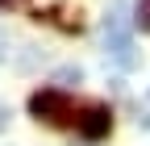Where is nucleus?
I'll return each mask as SVG.
<instances>
[{
    "mask_svg": "<svg viewBox=\"0 0 150 146\" xmlns=\"http://www.w3.org/2000/svg\"><path fill=\"white\" fill-rule=\"evenodd\" d=\"M104 50L117 59V67L134 71L138 54H134V33H129V17H125V0H112V9L104 17Z\"/></svg>",
    "mask_w": 150,
    "mask_h": 146,
    "instance_id": "f257e3e1",
    "label": "nucleus"
},
{
    "mask_svg": "<svg viewBox=\"0 0 150 146\" xmlns=\"http://www.w3.org/2000/svg\"><path fill=\"white\" fill-rule=\"evenodd\" d=\"M75 130L83 142H104L112 134V108L108 104H88L79 117H75Z\"/></svg>",
    "mask_w": 150,
    "mask_h": 146,
    "instance_id": "7ed1b4c3",
    "label": "nucleus"
},
{
    "mask_svg": "<svg viewBox=\"0 0 150 146\" xmlns=\"http://www.w3.org/2000/svg\"><path fill=\"white\" fill-rule=\"evenodd\" d=\"M134 25L142 33H150V0H138V9H134Z\"/></svg>",
    "mask_w": 150,
    "mask_h": 146,
    "instance_id": "20e7f679",
    "label": "nucleus"
},
{
    "mask_svg": "<svg viewBox=\"0 0 150 146\" xmlns=\"http://www.w3.org/2000/svg\"><path fill=\"white\" fill-rule=\"evenodd\" d=\"M146 130H150V117H146Z\"/></svg>",
    "mask_w": 150,
    "mask_h": 146,
    "instance_id": "423d86ee",
    "label": "nucleus"
},
{
    "mask_svg": "<svg viewBox=\"0 0 150 146\" xmlns=\"http://www.w3.org/2000/svg\"><path fill=\"white\" fill-rule=\"evenodd\" d=\"M29 117L59 125V121L71 117V96L63 92V88H38V92L29 96Z\"/></svg>",
    "mask_w": 150,
    "mask_h": 146,
    "instance_id": "f03ea898",
    "label": "nucleus"
},
{
    "mask_svg": "<svg viewBox=\"0 0 150 146\" xmlns=\"http://www.w3.org/2000/svg\"><path fill=\"white\" fill-rule=\"evenodd\" d=\"M4 54H8V38L0 33V63H4Z\"/></svg>",
    "mask_w": 150,
    "mask_h": 146,
    "instance_id": "39448f33",
    "label": "nucleus"
}]
</instances>
